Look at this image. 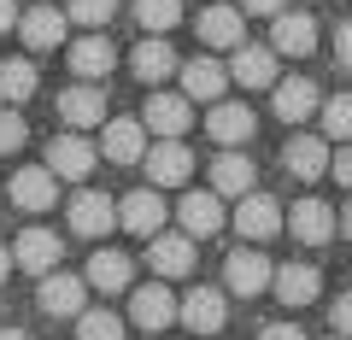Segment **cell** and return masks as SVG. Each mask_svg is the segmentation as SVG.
Wrapping results in <instances>:
<instances>
[{"label":"cell","instance_id":"32","mask_svg":"<svg viewBox=\"0 0 352 340\" xmlns=\"http://www.w3.org/2000/svg\"><path fill=\"white\" fill-rule=\"evenodd\" d=\"M176 18H182V0H135V24L153 30V36L176 30Z\"/></svg>","mask_w":352,"mask_h":340},{"label":"cell","instance_id":"11","mask_svg":"<svg viewBox=\"0 0 352 340\" xmlns=\"http://www.w3.org/2000/svg\"><path fill=\"white\" fill-rule=\"evenodd\" d=\"M59 117L82 135V129H94V124H106V94L94 89V82H76V89H65L59 94Z\"/></svg>","mask_w":352,"mask_h":340},{"label":"cell","instance_id":"7","mask_svg":"<svg viewBox=\"0 0 352 340\" xmlns=\"http://www.w3.org/2000/svg\"><path fill=\"white\" fill-rule=\"evenodd\" d=\"M100 152L112 164H147V124H141V117H112Z\"/></svg>","mask_w":352,"mask_h":340},{"label":"cell","instance_id":"37","mask_svg":"<svg viewBox=\"0 0 352 340\" xmlns=\"http://www.w3.org/2000/svg\"><path fill=\"white\" fill-rule=\"evenodd\" d=\"M335 335L352 340V293H340V299H335Z\"/></svg>","mask_w":352,"mask_h":340},{"label":"cell","instance_id":"26","mask_svg":"<svg viewBox=\"0 0 352 340\" xmlns=\"http://www.w3.org/2000/svg\"><path fill=\"white\" fill-rule=\"evenodd\" d=\"M223 82H229V71L217 59H188L182 65V94H188V100H223Z\"/></svg>","mask_w":352,"mask_h":340},{"label":"cell","instance_id":"45","mask_svg":"<svg viewBox=\"0 0 352 340\" xmlns=\"http://www.w3.org/2000/svg\"><path fill=\"white\" fill-rule=\"evenodd\" d=\"M0 340H30V335H24V328H0Z\"/></svg>","mask_w":352,"mask_h":340},{"label":"cell","instance_id":"38","mask_svg":"<svg viewBox=\"0 0 352 340\" xmlns=\"http://www.w3.org/2000/svg\"><path fill=\"white\" fill-rule=\"evenodd\" d=\"M335 59H340V65H352V18L335 30Z\"/></svg>","mask_w":352,"mask_h":340},{"label":"cell","instance_id":"30","mask_svg":"<svg viewBox=\"0 0 352 340\" xmlns=\"http://www.w3.org/2000/svg\"><path fill=\"white\" fill-rule=\"evenodd\" d=\"M129 71H135V76H141V82H164V76H170V71H176V53H170V47H164V41H159V36H147V41H141V47H135V53H129Z\"/></svg>","mask_w":352,"mask_h":340},{"label":"cell","instance_id":"2","mask_svg":"<svg viewBox=\"0 0 352 340\" xmlns=\"http://www.w3.org/2000/svg\"><path fill=\"white\" fill-rule=\"evenodd\" d=\"M176 317H182V305L170 299V288H164V282H147V288H135V293H129V323H135V328H147V335L170 328Z\"/></svg>","mask_w":352,"mask_h":340},{"label":"cell","instance_id":"9","mask_svg":"<svg viewBox=\"0 0 352 340\" xmlns=\"http://www.w3.org/2000/svg\"><path fill=\"white\" fill-rule=\"evenodd\" d=\"M12 258L30 276H53V264H59V235H53V229H24V235L12 240Z\"/></svg>","mask_w":352,"mask_h":340},{"label":"cell","instance_id":"42","mask_svg":"<svg viewBox=\"0 0 352 340\" xmlns=\"http://www.w3.org/2000/svg\"><path fill=\"white\" fill-rule=\"evenodd\" d=\"M0 30H18V12H12V0H0Z\"/></svg>","mask_w":352,"mask_h":340},{"label":"cell","instance_id":"6","mask_svg":"<svg viewBox=\"0 0 352 340\" xmlns=\"http://www.w3.org/2000/svg\"><path fill=\"white\" fill-rule=\"evenodd\" d=\"M118 223H124L129 235H141V240L164 235V200H159V188H135L129 200H118Z\"/></svg>","mask_w":352,"mask_h":340},{"label":"cell","instance_id":"15","mask_svg":"<svg viewBox=\"0 0 352 340\" xmlns=\"http://www.w3.org/2000/svg\"><path fill=\"white\" fill-rule=\"evenodd\" d=\"M252 177H258V170H252V159H247V152H235V147L212 159V194L247 200V194H252Z\"/></svg>","mask_w":352,"mask_h":340},{"label":"cell","instance_id":"28","mask_svg":"<svg viewBox=\"0 0 352 340\" xmlns=\"http://www.w3.org/2000/svg\"><path fill=\"white\" fill-rule=\"evenodd\" d=\"M317 288H323L317 264H282V270H276V299H282V305H311Z\"/></svg>","mask_w":352,"mask_h":340},{"label":"cell","instance_id":"12","mask_svg":"<svg viewBox=\"0 0 352 340\" xmlns=\"http://www.w3.org/2000/svg\"><path fill=\"white\" fill-rule=\"evenodd\" d=\"M235 229H241L247 240H270V235L282 229V205L270 200V194H258V188H252L247 200L235 205Z\"/></svg>","mask_w":352,"mask_h":340},{"label":"cell","instance_id":"31","mask_svg":"<svg viewBox=\"0 0 352 340\" xmlns=\"http://www.w3.org/2000/svg\"><path fill=\"white\" fill-rule=\"evenodd\" d=\"M30 94H36V65L30 59H0V100L24 106Z\"/></svg>","mask_w":352,"mask_h":340},{"label":"cell","instance_id":"20","mask_svg":"<svg viewBox=\"0 0 352 340\" xmlns=\"http://www.w3.org/2000/svg\"><path fill=\"white\" fill-rule=\"evenodd\" d=\"M270 47L288 53V59H305V53L317 47V24L305 12H282L276 24H270Z\"/></svg>","mask_w":352,"mask_h":340},{"label":"cell","instance_id":"3","mask_svg":"<svg viewBox=\"0 0 352 340\" xmlns=\"http://www.w3.org/2000/svg\"><path fill=\"white\" fill-rule=\"evenodd\" d=\"M141 124H147L159 141H182V135H188V124H194L188 94H153L147 112H141Z\"/></svg>","mask_w":352,"mask_h":340},{"label":"cell","instance_id":"8","mask_svg":"<svg viewBox=\"0 0 352 340\" xmlns=\"http://www.w3.org/2000/svg\"><path fill=\"white\" fill-rule=\"evenodd\" d=\"M88 276H65V270H53V276H41V311L47 317H82L88 311Z\"/></svg>","mask_w":352,"mask_h":340},{"label":"cell","instance_id":"19","mask_svg":"<svg viewBox=\"0 0 352 340\" xmlns=\"http://www.w3.org/2000/svg\"><path fill=\"white\" fill-rule=\"evenodd\" d=\"M112 223H118V205L106 200L100 188H82L71 200V229H76V235H106Z\"/></svg>","mask_w":352,"mask_h":340},{"label":"cell","instance_id":"35","mask_svg":"<svg viewBox=\"0 0 352 340\" xmlns=\"http://www.w3.org/2000/svg\"><path fill=\"white\" fill-rule=\"evenodd\" d=\"M112 6H118V0H65V18L100 30V24H112Z\"/></svg>","mask_w":352,"mask_h":340},{"label":"cell","instance_id":"34","mask_svg":"<svg viewBox=\"0 0 352 340\" xmlns=\"http://www.w3.org/2000/svg\"><path fill=\"white\" fill-rule=\"evenodd\" d=\"M323 135L352 141V94H335V100L323 106Z\"/></svg>","mask_w":352,"mask_h":340},{"label":"cell","instance_id":"27","mask_svg":"<svg viewBox=\"0 0 352 340\" xmlns=\"http://www.w3.org/2000/svg\"><path fill=\"white\" fill-rule=\"evenodd\" d=\"M223 293L217 288H194L188 299H182V323L194 328V335H217V328H223Z\"/></svg>","mask_w":352,"mask_h":340},{"label":"cell","instance_id":"40","mask_svg":"<svg viewBox=\"0 0 352 340\" xmlns=\"http://www.w3.org/2000/svg\"><path fill=\"white\" fill-rule=\"evenodd\" d=\"M241 6H247V12H264V18H282V12H288V0H241Z\"/></svg>","mask_w":352,"mask_h":340},{"label":"cell","instance_id":"14","mask_svg":"<svg viewBox=\"0 0 352 340\" xmlns=\"http://www.w3.org/2000/svg\"><path fill=\"white\" fill-rule=\"evenodd\" d=\"M176 217H182V235H194V240L217 235L223 229V194H182Z\"/></svg>","mask_w":352,"mask_h":340},{"label":"cell","instance_id":"25","mask_svg":"<svg viewBox=\"0 0 352 340\" xmlns=\"http://www.w3.org/2000/svg\"><path fill=\"white\" fill-rule=\"evenodd\" d=\"M129 276H135V264H129V252H112L100 247L94 258H88V288H100V293H124Z\"/></svg>","mask_w":352,"mask_h":340},{"label":"cell","instance_id":"22","mask_svg":"<svg viewBox=\"0 0 352 340\" xmlns=\"http://www.w3.org/2000/svg\"><path fill=\"white\" fill-rule=\"evenodd\" d=\"M18 36H24V47H36V53L59 47V36H65V12H59V6H30V12L18 18Z\"/></svg>","mask_w":352,"mask_h":340},{"label":"cell","instance_id":"13","mask_svg":"<svg viewBox=\"0 0 352 340\" xmlns=\"http://www.w3.org/2000/svg\"><path fill=\"white\" fill-rule=\"evenodd\" d=\"M288 229H294V240H305V247H323V240H335L340 217L329 212L323 200H300V205L288 212Z\"/></svg>","mask_w":352,"mask_h":340},{"label":"cell","instance_id":"5","mask_svg":"<svg viewBox=\"0 0 352 340\" xmlns=\"http://www.w3.org/2000/svg\"><path fill=\"white\" fill-rule=\"evenodd\" d=\"M147 177H153V188H182L194 177V152L182 141H153L147 147Z\"/></svg>","mask_w":352,"mask_h":340},{"label":"cell","instance_id":"16","mask_svg":"<svg viewBox=\"0 0 352 340\" xmlns=\"http://www.w3.org/2000/svg\"><path fill=\"white\" fill-rule=\"evenodd\" d=\"M252 124H258V117H252L247 106H235V100H217L212 112H206V135H212L217 147H241V141L252 135Z\"/></svg>","mask_w":352,"mask_h":340},{"label":"cell","instance_id":"10","mask_svg":"<svg viewBox=\"0 0 352 340\" xmlns=\"http://www.w3.org/2000/svg\"><path fill=\"white\" fill-rule=\"evenodd\" d=\"M147 264H153V276H188L194 270V235H153L147 240Z\"/></svg>","mask_w":352,"mask_h":340},{"label":"cell","instance_id":"4","mask_svg":"<svg viewBox=\"0 0 352 340\" xmlns=\"http://www.w3.org/2000/svg\"><path fill=\"white\" fill-rule=\"evenodd\" d=\"M94 159H100V152H94V141H82L76 129L47 141V170H53V177H65V182H82L88 170H94Z\"/></svg>","mask_w":352,"mask_h":340},{"label":"cell","instance_id":"33","mask_svg":"<svg viewBox=\"0 0 352 340\" xmlns=\"http://www.w3.org/2000/svg\"><path fill=\"white\" fill-rule=\"evenodd\" d=\"M76 340H124V317L118 311H82L76 317Z\"/></svg>","mask_w":352,"mask_h":340},{"label":"cell","instance_id":"29","mask_svg":"<svg viewBox=\"0 0 352 340\" xmlns=\"http://www.w3.org/2000/svg\"><path fill=\"white\" fill-rule=\"evenodd\" d=\"M112 65H118V53H112V41H106V36H82V41L71 47V71L82 76V82H94V76H106Z\"/></svg>","mask_w":352,"mask_h":340},{"label":"cell","instance_id":"24","mask_svg":"<svg viewBox=\"0 0 352 340\" xmlns=\"http://www.w3.org/2000/svg\"><path fill=\"white\" fill-rule=\"evenodd\" d=\"M53 200H59V177H53L47 164H41V170H18V177H12V205H24V212H47Z\"/></svg>","mask_w":352,"mask_h":340},{"label":"cell","instance_id":"36","mask_svg":"<svg viewBox=\"0 0 352 340\" xmlns=\"http://www.w3.org/2000/svg\"><path fill=\"white\" fill-rule=\"evenodd\" d=\"M24 141H30V124L18 112H0V152H18Z\"/></svg>","mask_w":352,"mask_h":340},{"label":"cell","instance_id":"17","mask_svg":"<svg viewBox=\"0 0 352 340\" xmlns=\"http://www.w3.org/2000/svg\"><path fill=\"white\" fill-rule=\"evenodd\" d=\"M282 159H288V170L300 182H317L323 170H335V152H329V141H317V135H294Z\"/></svg>","mask_w":352,"mask_h":340},{"label":"cell","instance_id":"46","mask_svg":"<svg viewBox=\"0 0 352 340\" xmlns=\"http://www.w3.org/2000/svg\"><path fill=\"white\" fill-rule=\"evenodd\" d=\"M335 340H340V335H335Z\"/></svg>","mask_w":352,"mask_h":340},{"label":"cell","instance_id":"21","mask_svg":"<svg viewBox=\"0 0 352 340\" xmlns=\"http://www.w3.org/2000/svg\"><path fill=\"white\" fill-rule=\"evenodd\" d=\"M229 76H235L241 89H270L276 82V47H235V65H229Z\"/></svg>","mask_w":352,"mask_h":340},{"label":"cell","instance_id":"23","mask_svg":"<svg viewBox=\"0 0 352 340\" xmlns=\"http://www.w3.org/2000/svg\"><path fill=\"white\" fill-rule=\"evenodd\" d=\"M200 41L206 47H247V24L235 6H206L200 12Z\"/></svg>","mask_w":352,"mask_h":340},{"label":"cell","instance_id":"44","mask_svg":"<svg viewBox=\"0 0 352 340\" xmlns=\"http://www.w3.org/2000/svg\"><path fill=\"white\" fill-rule=\"evenodd\" d=\"M340 235H352V200H346V212H340Z\"/></svg>","mask_w":352,"mask_h":340},{"label":"cell","instance_id":"41","mask_svg":"<svg viewBox=\"0 0 352 340\" xmlns=\"http://www.w3.org/2000/svg\"><path fill=\"white\" fill-rule=\"evenodd\" d=\"M258 340H305V335H300V328H294V323H270V328H264Z\"/></svg>","mask_w":352,"mask_h":340},{"label":"cell","instance_id":"18","mask_svg":"<svg viewBox=\"0 0 352 340\" xmlns=\"http://www.w3.org/2000/svg\"><path fill=\"white\" fill-rule=\"evenodd\" d=\"M270 106H276L282 124H305V117L317 112V82H311V76H282Z\"/></svg>","mask_w":352,"mask_h":340},{"label":"cell","instance_id":"39","mask_svg":"<svg viewBox=\"0 0 352 340\" xmlns=\"http://www.w3.org/2000/svg\"><path fill=\"white\" fill-rule=\"evenodd\" d=\"M329 177H340V182H346V188H352V141H346V147L335 152V170H329Z\"/></svg>","mask_w":352,"mask_h":340},{"label":"cell","instance_id":"43","mask_svg":"<svg viewBox=\"0 0 352 340\" xmlns=\"http://www.w3.org/2000/svg\"><path fill=\"white\" fill-rule=\"evenodd\" d=\"M12 264H18V258H12V247H0V282L12 276Z\"/></svg>","mask_w":352,"mask_h":340},{"label":"cell","instance_id":"1","mask_svg":"<svg viewBox=\"0 0 352 340\" xmlns=\"http://www.w3.org/2000/svg\"><path fill=\"white\" fill-rule=\"evenodd\" d=\"M223 282H229V293L252 299V293L276 288V270H270V258H264V252L241 247V252H229V258H223Z\"/></svg>","mask_w":352,"mask_h":340}]
</instances>
